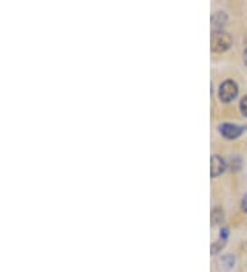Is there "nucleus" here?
<instances>
[{
	"instance_id": "f257e3e1",
	"label": "nucleus",
	"mask_w": 247,
	"mask_h": 272,
	"mask_svg": "<svg viewBox=\"0 0 247 272\" xmlns=\"http://www.w3.org/2000/svg\"><path fill=\"white\" fill-rule=\"evenodd\" d=\"M232 45V37L224 30H214L212 33V51L214 52H225Z\"/></svg>"
},
{
	"instance_id": "f03ea898",
	"label": "nucleus",
	"mask_w": 247,
	"mask_h": 272,
	"mask_svg": "<svg viewBox=\"0 0 247 272\" xmlns=\"http://www.w3.org/2000/svg\"><path fill=\"white\" fill-rule=\"evenodd\" d=\"M239 92L238 84L234 80H225L224 83H221L219 88V98L224 103H230L235 99Z\"/></svg>"
},
{
	"instance_id": "7ed1b4c3",
	"label": "nucleus",
	"mask_w": 247,
	"mask_h": 272,
	"mask_svg": "<svg viewBox=\"0 0 247 272\" xmlns=\"http://www.w3.org/2000/svg\"><path fill=\"white\" fill-rule=\"evenodd\" d=\"M219 131L225 139L234 140L236 138H239L242 133L245 132V127H239V125H235V124L224 122V124H221L219 127Z\"/></svg>"
},
{
	"instance_id": "20e7f679",
	"label": "nucleus",
	"mask_w": 247,
	"mask_h": 272,
	"mask_svg": "<svg viewBox=\"0 0 247 272\" xmlns=\"http://www.w3.org/2000/svg\"><path fill=\"white\" fill-rule=\"evenodd\" d=\"M225 161L223 157L213 156L212 157V161H210V173H212V178H217L221 173L225 171Z\"/></svg>"
},
{
	"instance_id": "39448f33",
	"label": "nucleus",
	"mask_w": 247,
	"mask_h": 272,
	"mask_svg": "<svg viewBox=\"0 0 247 272\" xmlns=\"http://www.w3.org/2000/svg\"><path fill=\"white\" fill-rule=\"evenodd\" d=\"M227 21H228V15L224 11H217L212 15V25L214 30H223Z\"/></svg>"
},
{
	"instance_id": "423d86ee",
	"label": "nucleus",
	"mask_w": 247,
	"mask_h": 272,
	"mask_svg": "<svg viewBox=\"0 0 247 272\" xmlns=\"http://www.w3.org/2000/svg\"><path fill=\"white\" fill-rule=\"evenodd\" d=\"M219 264L223 270H231L235 267V257L232 255L223 256V257H220Z\"/></svg>"
},
{
	"instance_id": "0eeeda50",
	"label": "nucleus",
	"mask_w": 247,
	"mask_h": 272,
	"mask_svg": "<svg viewBox=\"0 0 247 272\" xmlns=\"http://www.w3.org/2000/svg\"><path fill=\"white\" fill-rule=\"evenodd\" d=\"M224 222V212L220 208H214L212 211V223L213 226H221Z\"/></svg>"
},
{
	"instance_id": "6e6552de",
	"label": "nucleus",
	"mask_w": 247,
	"mask_h": 272,
	"mask_svg": "<svg viewBox=\"0 0 247 272\" xmlns=\"http://www.w3.org/2000/svg\"><path fill=\"white\" fill-rule=\"evenodd\" d=\"M225 242H227V239L220 237L214 244H212V255H217V253H220V252L223 250V248L225 246Z\"/></svg>"
},
{
	"instance_id": "1a4fd4ad",
	"label": "nucleus",
	"mask_w": 247,
	"mask_h": 272,
	"mask_svg": "<svg viewBox=\"0 0 247 272\" xmlns=\"http://www.w3.org/2000/svg\"><path fill=\"white\" fill-rule=\"evenodd\" d=\"M230 168L234 171V172H236V171H239L242 168V158L239 156H234L230 160Z\"/></svg>"
},
{
	"instance_id": "9d476101",
	"label": "nucleus",
	"mask_w": 247,
	"mask_h": 272,
	"mask_svg": "<svg viewBox=\"0 0 247 272\" xmlns=\"http://www.w3.org/2000/svg\"><path fill=\"white\" fill-rule=\"evenodd\" d=\"M239 107H241V111L242 114L245 117H247V95L246 96H243L241 100V105H239Z\"/></svg>"
},
{
	"instance_id": "9b49d317",
	"label": "nucleus",
	"mask_w": 247,
	"mask_h": 272,
	"mask_svg": "<svg viewBox=\"0 0 247 272\" xmlns=\"http://www.w3.org/2000/svg\"><path fill=\"white\" fill-rule=\"evenodd\" d=\"M242 211L247 213V194L243 197V200H242Z\"/></svg>"
},
{
	"instance_id": "f8f14e48",
	"label": "nucleus",
	"mask_w": 247,
	"mask_h": 272,
	"mask_svg": "<svg viewBox=\"0 0 247 272\" xmlns=\"http://www.w3.org/2000/svg\"><path fill=\"white\" fill-rule=\"evenodd\" d=\"M243 61H245V65L247 66V48L245 50V54H243Z\"/></svg>"
},
{
	"instance_id": "ddd939ff",
	"label": "nucleus",
	"mask_w": 247,
	"mask_h": 272,
	"mask_svg": "<svg viewBox=\"0 0 247 272\" xmlns=\"http://www.w3.org/2000/svg\"><path fill=\"white\" fill-rule=\"evenodd\" d=\"M245 131H247V127H245Z\"/></svg>"
}]
</instances>
